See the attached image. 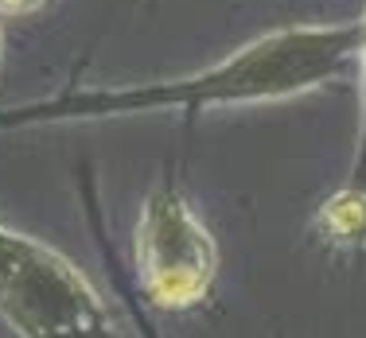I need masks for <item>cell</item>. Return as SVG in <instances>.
Segmentation results:
<instances>
[{
    "mask_svg": "<svg viewBox=\"0 0 366 338\" xmlns=\"http://www.w3.org/2000/svg\"><path fill=\"white\" fill-rule=\"evenodd\" d=\"M359 55V20L351 24H296V28L265 31L246 47L230 51L219 63L183 78L137 86H98V90H66L55 98H39L28 106L0 109V133L39 125H66V121H106L137 117V113H203L285 101L296 93L343 78Z\"/></svg>",
    "mask_w": 366,
    "mask_h": 338,
    "instance_id": "1",
    "label": "cell"
},
{
    "mask_svg": "<svg viewBox=\"0 0 366 338\" xmlns=\"http://www.w3.org/2000/svg\"><path fill=\"white\" fill-rule=\"evenodd\" d=\"M0 319L16 338H121L71 257L0 222Z\"/></svg>",
    "mask_w": 366,
    "mask_h": 338,
    "instance_id": "2",
    "label": "cell"
},
{
    "mask_svg": "<svg viewBox=\"0 0 366 338\" xmlns=\"http://www.w3.org/2000/svg\"><path fill=\"white\" fill-rule=\"evenodd\" d=\"M133 257L144 299L168 311L203 303L219 276V245L176 183L152 187L144 198L133 233Z\"/></svg>",
    "mask_w": 366,
    "mask_h": 338,
    "instance_id": "3",
    "label": "cell"
},
{
    "mask_svg": "<svg viewBox=\"0 0 366 338\" xmlns=\"http://www.w3.org/2000/svg\"><path fill=\"white\" fill-rule=\"evenodd\" d=\"M316 230L324 233L327 245L339 249H366V195L362 190L339 187L335 195L320 206Z\"/></svg>",
    "mask_w": 366,
    "mask_h": 338,
    "instance_id": "4",
    "label": "cell"
},
{
    "mask_svg": "<svg viewBox=\"0 0 366 338\" xmlns=\"http://www.w3.org/2000/svg\"><path fill=\"white\" fill-rule=\"evenodd\" d=\"M359 136H355V155H351V171H347V190H362L366 195V12L359 20Z\"/></svg>",
    "mask_w": 366,
    "mask_h": 338,
    "instance_id": "5",
    "label": "cell"
},
{
    "mask_svg": "<svg viewBox=\"0 0 366 338\" xmlns=\"http://www.w3.org/2000/svg\"><path fill=\"white\" fill-rule=\"evenodd\" d=\"M47 0H0V12H8V16H28V12H36V8H43Z\"/></svg>",
    "mask_w": 366,
    "mask_h": 338,
    "instance_id": "6",
    "label": "cell"
},
{
    "mask_svg": "<svg viewBox=\"0 0 366 338\" xmlns=\"http://www.w3.org/2000/svg\"><path fill=\"white\" fill-rule=\"evenodd\" d=\"M0 51H4V36H0Z\"/></svg>",
    "mask_w": 366,
    "mask_h": 338,
    "instance_id": "7",
    "label": "cell"
}]
</instances>
